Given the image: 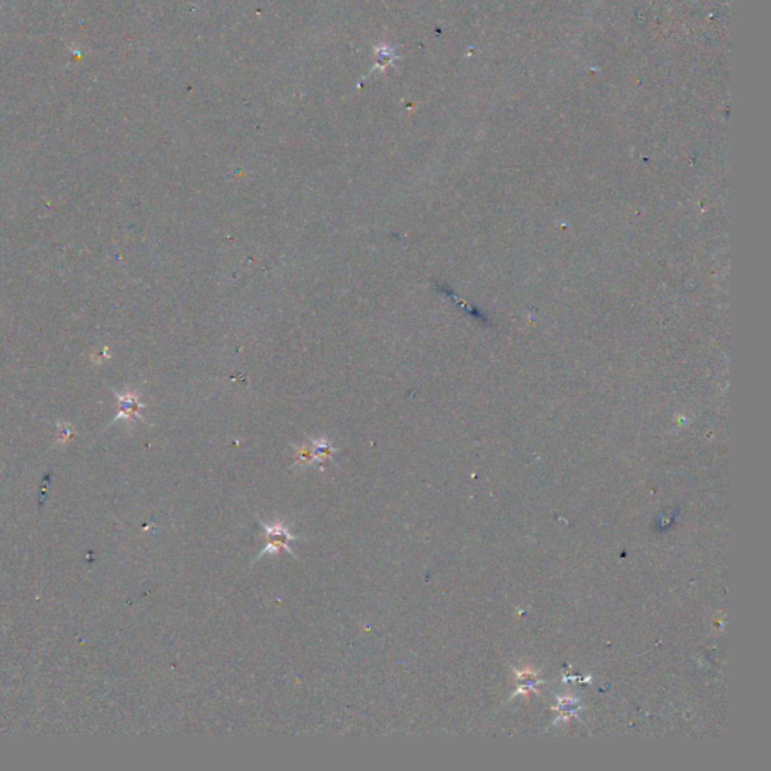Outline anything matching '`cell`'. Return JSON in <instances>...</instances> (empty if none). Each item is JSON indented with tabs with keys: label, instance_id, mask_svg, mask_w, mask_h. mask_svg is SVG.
Returning <instances> with one entry per match:
<instances>
[{
	"label": "cell",
	"instance_id": "1",
	"mask_svg": "<svg viewBox=\"0 0 771 771\" xmlns=\"http://www.w3.org/2000/svg\"><path fill=\"white\" fill-rule=\"evenodd\" d=\"M264 529H266V543H267V545L261 552L258 559L262 557L264 555H267V553L273 555V553H280V552H287L291 556H295L291 548H290V543L294 540L295 536L291 535L290 531L282 523H276L273 526L264 524Z\"/></svg>",
	"mask_w": 771,
	"mask_h": 771
},
{
	"label": "cell",
	"instance_id": "2",
	"mask_svg": "<svg viewBox=\"0 0 771 771\" xmlns=\"http://www.w3.org/2000/svg\"><path fill=\"white\" fill-rule=\"evenodd\" d=\"M116 396H118V407H119L118 417L129 419V420L141 417V410L143 408V406L139 401V396L134 394H124V395L116 394Z\"/></svg>",
	"mask_w": 771,
	"mask_h": 771
},
{
	"label": "cell",
	"instance_id": "3",
	"mask_svg": "<svg viewBox=\"0 0 771 771\" xmlns=\"http://www.w3.org/2000/svg\"><path fill=\"white\" fill-rule=\"evenodd\" d=\"M335 451L336 449L332 448L330 443H327L325 440H315L313 446L311 449V455L313 462H324L332 458Z\"/></svg>",
	"mask_w": 771,
	"mask_h": 771
}]
</instances>
